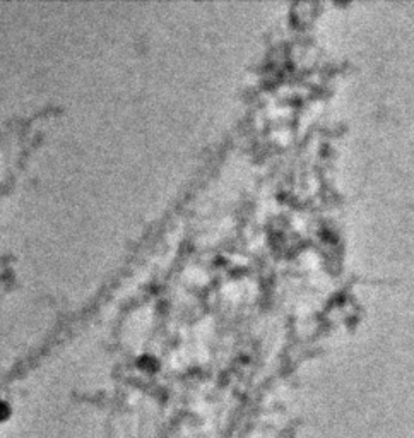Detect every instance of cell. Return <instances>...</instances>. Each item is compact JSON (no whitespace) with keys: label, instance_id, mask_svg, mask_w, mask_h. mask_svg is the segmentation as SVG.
<instances>
[{"label":"cell","instance_id":"obj_1","mask_svg":"<svg viewBox=\"0 0 414 438\" xmlns=\"http://www.w3.org/2000/svg\"><path fill=\"white\" fill-rule=\"evenodd\" d=\"M2 416H4V414H2V409H0V418H2Z\"/></svg>","mask_w":414,"mask_h":438}]
</instances>
